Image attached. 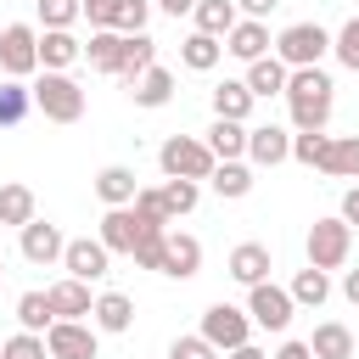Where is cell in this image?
<instances>
[{
	"label": "cell",
	"instance_id": "49",
	"mask_svg": "<svg viewBox=\"0 0 359 359\" xmlns=\"http://www.w3.org/2000/svg\"><path fill=\"white\" fill-rule=\"evenodd\" d=\"M269 359H314V353H309V342H280Z\"/></svg>",
	"mask_w": 359,
	"mask_h": 359
},
{
	"label": "cell",
	"instance_id": "6",
	"mask_svg": "<svg viewBox=\"0 0 359 359\" xmlns=\"http://www.w3.org/2000/svg\"><path fill=\"white\" fill-rule=\"evenodd\" d=\"M0 73L6 79H39V28H28V22L0 28Z\"/></svg>",
	"mask_w": 359,
	"mask_h": 359
},
{
	"label": "cell",
	"instance_id": "43",
	"mask_svg": "<svg viewBox=\"0 0 359 359\" xmlns=\"http://www.w3.org/2000/svg\"><path fill=\"white\" fill-rule=\"evenodd\" d=\"M118 11H123V0H84L90 34H101V28H112V34H118Z\"/></svg>",
	"mask_w": 359,
	"mask_h": 359
},
{
	"label": "cell",
	"instance_id": "24",
	"mask_svg": "<svg viewBox=\"0 0 359 359\" xmlns=\"http://www.w3.org/2000/svg\"><path fill=\"white\" fill-rule=\"evenodd\" d=\"M34 219H39L34 185H22V180H6V185H0V224L22 230V224H34Z\"/></svg>",
	"mask_w": 359,
	"mask_h": 359
},
{
	"label": "cell",
	"instance_id": "48",
	"mask_svg": "<svg viewBox=\"0 0 359 359\" xmlns=\"http://www.w3.org/2000/svg\"><path fill=\"white\" fill-rule=\"evenodd\" d=\"M151 6H157L163 17H191V11H196V0H151Z\"/></svg>",
	"mask_w": 359,
	"mask_h": 359
},
{
	"label": "cell",
	"instance_id": "14",
	"mask_svg": "<svg viewBox=\"0 0 359 359\" xmlns=\"http://www.w3.org/2000/svg\"><path fill=\"white\" fill-rule=\"evenodd\" d=\"M163 275L168 280H196L202 275V241L191 230H168V241H163Z\"/></svg>",
	"mask_w": 359,
	"mask_h": 359
},
{
	"label": "cell",
	"instance_id": "27",
	"mask_svg": "<svg viewBox=\"0 0 359 359\" xmlns=\"http://www.w3.org/2000/svg\"><path fill=\"white\" fill-rule=\"evenodd\" d=\"M84 62H90L95 73H107V79H118V62H123V34H112V28H101V34H90V39H84Z\"/></svg>",
	"mask_w": 359,
	"mask_h": 359
},
{
	"label": "cell",
	"instance_id": "21",
	"mask_svg": "<svg viewBox=\"0 0 359 359\" xmlns=\"http://www.w3.org/2000/svg\"><path fill=\"white\" fill-rule=\"evenodd\" d=\"M241 79H247V90H252L258 101H269V95H286V84H292V67H286V62L269 50V56H264V62H252Z\"/></svg>",
	"mask_w": 359,
	"mask_h": 359
},
{
	"label": "cell",
	"instance_id": "47",
	"mask_svg": "<svg viewBox=\"0 0 359 359\" xmlns=\"http://www.w3.org/2000/svg\"><path fill=\"white\" fill-rule=\"evenodd\" d=\"M275 6H280V0H236V11H241V17H252V22H264Z\"/></svg>",
	"mask_w": 359,
	"mask_h": 359
},
{
	"label": "cell",
	"instance_id": "18",
	"mask_svg": "<svg viewBox=\"0 0 359 359\" xmlns=\"http://www.w3.org/2000/svg\"><path fill=\"white\" fill-rule=\"evenodd\" d=\"M213 118H230V123H247L252 118V107H258V95L247 90V79H224V84H213Z\"/></svg>",
	"mask_w": 359,
	"mask_h": 359
},
{
	"label": "cell",
	"instance_id": "5",
	"mask_svg": "<svg viewBox=\"0 0 359 359\" xmlns=\"http://www.w3.org/2000/svg\"><path fill=\"white\" fill-rule=\"evenodd\" d=\"M325 50H331V34H325L320 22H286V28L275 34V56H280L292 73H297V67H320Z\"/></svg>",
	"mask_w": 359,
	"mask_h": 359
},
{
	"label": "cell",
	"instance_id": "29",
	"mask_svg": "<svg viewBox=\"0 0 359 359\" xmlns=\"http://www.w3.org/2000/svg\"><path fill=\"white\" fill-rule=\"evenodd\" d=\"M309 353H314V359H353V331H348L342 320H325V325H314Z\"/></svg>",
	"mask_w": 359,
	"mask_h": 359
},
{
	"label": "cell",
	"instance_id": "41",
	"mask_svg": "<svg viewBox=\"0 0 359 359\" xmlns=\"http://www.w3.org/2000/svg\"><path fill=\"white\" fill-rule=\"evenodd\" d=\"M168 359H219V348H213L202 331H185V337L168 342Z\"/></svg>",
	"mask_w": 359,
	"mask_h": 359
},
{
	"label": "cell",
	"instance_id": "46",
	"mask_svg": "<svg viewBox=\"0 0 359 359\" xmlns=\"http://www.w3.org/2000/svg\"><path fill=\"white\" fill-rule=\"evenodd\" d=\"M337 219H342L348 230H359V185H348V191H342V208H337Z\"/></svg>",
	"mask_w": 359,
	"mask_h": 359
},
{
	"label": "cell",
	"instance_id": "20",
	"mask_svg": "<svg viewBox=\"0 0 359 359\" xmlns=\"http://www.w3.org/2000/svg\"><path fill=\"white\" fill-rule=\"evenodd\" d=\"M45 297H50V309H56V320H84V314L95 309V297H90V286H84V280H73V275H62V280H50V286H45Z\"/></svg>",
	"mask_w": 359,
	"mask_h": 359
},
{
	"label": "cell",
	"instance_id": "38",
	"mask_svg": "<svg viewBox=\"0 0 359 359\" xmlns=\"http://www.w3.org/2000/svg\"><path fill=\"white\" fill-rule=\"evenodd\" d=\"M39 6V28H73L84 17V0H34Z\"/></svg>",
	"mask_w": 359,
	"mask_h": 359
},
{
	"label": "cell",
	"instance_id": "9",
	"mask_svg": "<svg viewBox=\"0 0 359 359\" xmlns=\"http://www.w3.org/2000/svg\"><path fill=\"white\" fill-rule=\"evenodd\" d=\"M146 230H168V224H151V219H140L135 208H107L101 213V230H95V241L107 247V252H135V241L146 236Z\"/></svg>",
	"mask_w": 359,
	"mask_h": 359
},
{
	"label": "cell",
	"instance_id": "1",
	"mask_svg": "<svg viewBox=\"0 0 359 359\" xmlns=\"http://www.w3.org/2000/svg\"><path fill=\"white\" fill-rule=\"evenodd\" d=\"M331 107H337V84L325 67H297L292 84H286V112H292V129L309 135V129H325L331 123Z\"/></svg>",
	"mask_w": 359,
	"mask_h": 359
},
{
	"label": "cell",
	"instance_id": "17",
	"mask_svg": "<svg viewBox=\"0 0 359 359\" xmlns=\"http://www.w3.org/2000/svg\"><path fill=\"white\" fill-rule=\"evenodd\" d=\"M224 50H230L236 62H247V67H252V62H264V56L275 50V39H269V22H252V17H241V22L224 34Z\"/></svg>",
	"mask_w": 359,
	"mask_h": 359
},
{
	"label": "cell",
	"instance_id": "2",
	"mask_svg": "<svg viewBox=\"0 0 359 359\" xmlns=\"http://www.w3.org/2000/svg\"><path fill=\"white\" fill-rule=\"evenodd\" d=\"M28 90H34V112H45V123H79L84 118V84L73 73H39Z\"/></svg>",
	"mask_w": 359,
	"mask_h": 359
},
{
	"label": "cell",
	"instance_id": "31",
	"mask_svg": "<svg viewBox=\"0 0 359 359\" xmlns=\"http://www.w3.org/2000/svg\"><path fill=\"white\" fill-rule=\"evenodd\" d=\"M208 185H213V196L241 202V196H252V163H219V168L208 174Z\"/></svg>",
	"mask_w": 359,
	"mask_h": 359
},
{
	"label": "cell",
	"instance_id": "33",
	"mask_svg": "<svg viewBox=\"0 0 359 359\" xmlns=\"http://www.w3.org/2000/svg\"><path fill=\"white\" fill-rule=\"evenodd\" d=\"M286 292H292V303H297V309H320V303L331 297V275L309 264V269H297V275H292V286H286Z\"/></svg>",
	"mask_w": 359,
	"mask_h": 359
},
{
	"label": "cell",
	"instance_id": "35",
	"mask_svg": "<svg viewBox=\"0 0 359 359\" xmlns=\"http://www.w3.org/2000/svg\"><path fill=\"white\" fill-rule=\"evenodd\" d=\"M17 325H22V331H34V337H45V331L56 325L50 297H45V292H22V297H17Z\"/></svg>",
	"mask_w": 359,
	"mask_h": 359
},
{
	"label": "cell",
	"instance_id": "13",
	"mask_svg": "<svg viewBox=\"0 0 359 359\" xmlns=\"http://www.w3.org/2000/svg\"><path fill=\"white\" fill-rule=\"evenodd\" d=\"M17 247H22V258L28 264H62V252H67V236H62V224H50V219H34V224H22L17 230Z\"/></svg>",
	"mask_w": 359,
	"mask_h": 359
},
{
	"label": "cell",
	"instance_id": "10",
	"mask_svg": "<svg viewBox=\"0 0 359 359\" xmlns=\"http://www.w3.org/2000/svg\"><path fill=\"white\" fill-rule=\"evenodd\" d=\"M45 353L50 359H95L101 353V331L90 320H56L45 331Z\"/></svg>",
	"mask_w": 359,
	"mask_h": 359
},
{
	"label": "cell",
	"instance_id": "28",
	"mask_svg": "<svg viewBox=\"0 0 359 359\" xmlns=\"http://www.w3.org/2000/svg\"><path fill=\"white\" fill-rule=\"evenodd\" d=\"M191 22H196V34H213V39H224V34L241 22V11H236V0H196Z\"/></svg>",
	"mask_w": 359,
	"mask_h": 359
},
{
	"label": "cell",
	"instance_id": "40",
	"mask_svg": "<svg viewBox=\"0 0 359 359\" xmlns=\"http://www.w3.org/2000/svg\"><path fill=\"white\" fill-rule=\"evenodd\" d=\"M163 241H168V230H146V236L135 241V252H129L135 269H157V275H163Z\"/></svg>",
	"mask_w": 359,
	"mask_h": 359
},
{
	"label": "cell",
	"instance_id": "52",
	"mask_svg": "<svg viewBox=\"0 0 359 359\" xmlns=\"http://www.w3.org/2000/svg\"><path fill=\"white\" fill-rule=\"evenodd\" d=\"M0 280H6V258H0Z\"/></svg>",
	"mask_w": 359,
	"mask_h": 359
},
{
	"label": "cell",
	"instance_id": "44",
	"mask_svg": "<svg viewBox=\"0 0 359 359\" xmlns=\"http://www.w3.org/2000/svg\"><path fill=\"white\" fill-rule=\"evenodd\" d=\"M135 213H140V219H151V224H174V219H168V208H163V191H157V185H140Z\"/></svg>",
	"mask_w": 359,
	"mask_h": 359
},
{
	"label": "cell",
	"instance_id": "30",
	"mask_svg": "<svg viewBox=\"0 0 359 359\" xmlns=\"http://www.w3.org/2000/svg\"><path fill=\"white\" fill-rule=\"evenodd\" d=\"M219 56H224V39H213V34H185V45H180V62L191 67V73H213L219 67Z\"/></svg>",
	"mask_w": 359,
	"mask_h": 359
},
{
	"label": "cell",
	"instance_id": "22",
	"mask_svg": "<svg viewBox=\"0 0 359 359\" xmlns=\"http://www.w3.org/2000/svg\"><path fill=\"white\" fill-rule=\"evenodd\" d=\"M129 101H135V107H146V112L168 107V101H174V73H168L163 62H157V67H146V73L129 84Z\"/></svg>",
	"mask_w": 359,
	"mask_h": 359
},
{
	"label": "cell",
	"instance_id": "26",
	"mask_svg": "<svg viewBox=\"0 0 359 359\" xmlns=\"http://www.w3.org/2000/svg\"><path fill=\"white\" fill-rule=\"evenodd\" d=\"M208 151L219 163H247V123H230V118H213V129L202 135Z\"/></svg>",
	"mask_w": 359,
	"mask_h": 359
},
{
	"label": "cell",
	"instance_id": "25",
	"mask_svg": "<svg viewBox=\"0 0 359 359\" xmlns=\"http://www.w3.org/2000/svg\"><path fill=\"white\" fill-rule=\"evenodd\" d=\"M146 67H157V39L151 34H123V62H118V84L129 90Z\"/></svg>",
	"mask_w": 359,
	"mask_h": 359
},
{
	"label": "cell",
	"instance_id": "32",
	"mask_svg": "<svg viewBox=\"0 0 359 359\" xmlns=\"http://www.w3.org/2000/svg\"><path fill=\"white\" fill-rule=\"evenodd\" d=\"M320 174H331V180H359V135H331V151H325Z\"/></svg>",
	"mask_w": 359,
	"mask_h": 359
},
{
	"label": "cell",
	"instance_id": "42",
	"mask_svg": "<svg viewBox=\"0 0 359 359\" xmlns=\"http://www.w3.org/2000/svg\"><path fill=\"white\" fill-rule=\"evenodd\" d=\"M0 359H50V353H45V337H34V331H17V337L0 348Z\"/></svg>",
	"mask_w": 359,
	"mask_h": 359
},
{
	"label": "cell",
	"instance_id": "45",
	"mask_svg": "<svg viewBox=\"0 0 359 359\" xmlns=\"http://www.w3.org/2000/svg\"><path fill=\"white\" fill-rule=\"evenodd\" d=\"M146 22H151V0H123V11H118V34H146Z\"/></svg>",
	"mask_w": 359,
	"mask_h": 359
},
{
	"label": "cell",
	"instance_id": "3",
	"mask_svg": "<svg viewBox=\"0 0 359 359\" xmlns=\"http://www.w3.org/2000/svg\"><path fill=\"white\" fill-rule=\"evenodd\" d=\"M157 168H163V180H208L213 168H219V157L208 151V140L202 135H168L163 146H157Z\"/></svg>",
	"mask_w": 359,
	"mask_h": 359
},
{
	"label": "cell",
	"instance_id": "51",
	"mask_svg": "<svg viewBox=\"0 0 359 359\" xmlns=\"http://www.w3.org/2000/svg\"><path fill=\"white\" fill-rule=\"evenodd\" d=\"M224 359H269V353H264V348H258V342H241V348H230V353H224Z\"/></svg>",
	"mask_w": 359,
	"mask_h": 359
},
{
	"label": "cell",
	"instance_id": "37",
	"mask_svg": "<svg viewBox=\"0 0 359 359\" xmlns=\"http://www.w3.org/2000/svg\"><path fill=\"white\" fill-rule=\"evenodd\" d=\"M325 151H331V135H325V129L292 135V163H303V168H320V163H325Z\"/></svg>",
	"mask_w": 359,
	"mask_h": 359
},
{
	"label": "cell",
	"instance_id": "8",
	"mask_svg": "<svg viewBox=\"0 0 359 359\" xmlns=\"http://www.w3.org/2000/svg\"><path fill=\"white\" fill-rule=\"evenodd\" d=\"M247 314H252V325L258 331H286L292 325V314H297V303H292V292L286 286H275V280H264V286H247Z\"/></svg>",
	"mask_w": 359,
	"mask_h": 359
},
{
	"label": "cell",
	"instance_id": "34",
	"mask_svg": "<svg viewBox=\"0 0 359 359\" xmlns=\"http://www.w3.org/2000/svg\"><path fill=\"white\" fill-rule=\"evenodd\" d=\"M34 112V90L22 79H0V129H17Z\"/></svg>",
	"mask_w": 359,
	"mask_h": 359
},
{
	"label": "cell",
	"instance_id": "23",
	"mask_svg": "<svg viewBox=\"0 0 359 359\" xmlns=\"http://www.w3.org/2000/svg\"><path fill=\"white\" fill-rule=\"evenodd\" d=\"M90 325H95V331H107V337L129 331V325H135V297H123V292H101V297H95V309H90Z\"/></svg>",
	"mask_w": 359,
	"mask_h": 359
},
{
	"label": "cell",
	"instance_id": "19",
	"mask_svg": "<svg viewBox=\"0 0 359 359\" xmlns=\"http://www.w3.org/2000/svg\"><path fill=\"white\" fill-rule=\"evenodd\" d=\"M95 196H101L107 208H135V196H140V180H135V168H123V163H107V168L95 174Z\"/></svg>",
	"mask_w": 359,
	"mask_h": 359
},
{
	"label": "cell",
	"instance_id": "15",
	"mask_svg": "<svg viewBox=\"0 0 359 359\" xmlns=\"http://www.w3.org/2000/svg\"><path fill=\"white\" fill-rule=\"evenodd\" d=\"M269 269H275V258H269V247H264V241H236V247H230V258H224V275H230V280H241V286H264V280H269Z\"/></svg>",
	"mask_w": 359,
	"mask_h": 359
},
{
	"label": "cell",
	"instance_id": "4",
	"mask_svg": "<svg viewBox=\"0 0 359 359\" xmlns=\"http://www.w3.org/2000/svg\"><path fill=\"white\" fill-rule=\"evenodd\" d=\"M303 252H309V264L314 269H348V252H353V230L331 213V219H314L309 224V236H303Z\"/></svg>",
	"mask_w": 359,
	"mask_h": 359
},
{
	"label": "cell",
	"instance_id": "50",
	"mask_svg": "<svg viewBox=\"0 0 359 359\" xmlns=\"http://www.w3.org/2000/svg\"><path fill=\"white\" fill-rule=\"evenodd\" d=\"M342 297L359 309V269H342Z\"/></svg>",
	"mask_w": 359,
	"mask_h": 359
},
{
	"label": "cell",
	"instance_id": "11",
	"mask_svg": "<svg viewBox=\"0 0 359 359\" xmlns=\"http://www.w3.org/2000/svg\"><path fill=\"white\" fill-rule=\"evenodd\" d=\"M62 269H67L73 280L95 286V280H107V275H112V252H107L95 236H79V241H67V252H62Z\"/></svg>",
	"mask_w": 359,
	"mask_h": 359
},
{
	"label": "cell",
	"instance_id": "12",
	"mask_svg": "<svg viewBox=\"0 0 359 359\" xmlns=\"http://www.w3.org/2000/svg\"><path fill=\"white\" fill-rule=\"evenodd\" d=\"M247 163H252V168H280V163H292V129H280V123H252V129H247Z\"/></svg>",
	"mask_w": 359,
	"mask_h": 359
},
{
	"label": "cell",
	"instance_id": "7",
	"mask_svg": "<svg viewBox=\"0 0 359 359\" xmlns=\"http://www.w3.org/2000/svg\"><path fill=\"white\" fill-rule=\"evenodd\" d=\"M202 337H208L219 353H230V348L252 342V314L236 309V303H208V309H202Z\"/></svg>",
	"mask_w": 359,
	"mask_h": 359
},
{
	"label": "cell",
	"instance_id": "39",
	"mask_svg": "<svg viewBox=\"0 0 359 359\" xmlns=\"http://www.w3.org/2000/svg\"><path fill=\"white\" fill-rule=\"evenodd\" d=\"M331 56H337L348 73H359V17H348V22L331 34Z\"/></svg>",
	"mask_w": 359,
	"mask_h": 359
},
{
	"label": "cell",
	"instance_id": "36",
	"mask_svg": "<svg viewBox=\"0 0 359 359\" xmlns=\"http://www.w3.org/2000/svg\"><path fill=\"white\" fill-rule=\"evenodd\" d=\"M157 191H163V208H168V219H185V213L202 202V185H196V180H163Z\"/></svg>",
	"mask_w": 359,
	"mask_h": 359
},
{
	"label": "cell",
	"instance_id": "16",
	"mask_svg": "<svg viewBox=\"0 0 359 359\" xmlns=\"http://www.w3.org/2000/svg\"><path fill=\"white\" fill-rule=\"evenodd\" d=\"M73 62H84V39L73 28H39V73H67Z\"/></svg>",
	"mask_w": 359,
	"mask_h": 359
}]
</instances>
